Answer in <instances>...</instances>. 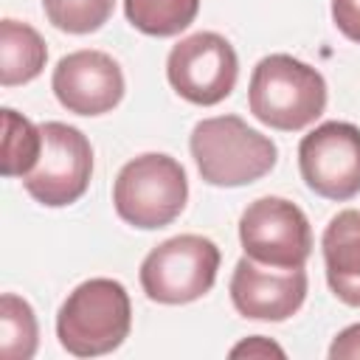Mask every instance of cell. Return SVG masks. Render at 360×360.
Wrapping results in <instances>:
<instances>
[{"label": "cell", "mask_w": 360, "mask_h": 360, "mask_svg": "<svg viewBox=\"0 0 360 360\" xmlns=\"http://www.w3.org/2000/svg\"><path fill=\"white\" fill-rule=\"evenodd\" d=\"M270 354L284 357V349L276 346L273 340L262 338V335H253V338H248V340H242L239 346L231 349V357H270Z\"/></svg>", "instance_id": "d6986e66"}, {"label": "cell", "mask_w": 360, "mask_h": 360, "mask_svg": "<svg viewBox=\"0 0 360 360\" xmlns=\"http://www.w3.org/2000/svg\"><path fill=\"white\" fill-rule=\"evenodd\" d=\"M188 200L186 169L163 152H146L127 160L112 183L115 214L141 231L172 225Z\"/></svg>", "instance_id": "277c9868"}, {"label": "cell", "mask_w": 360, "mask_h": 360, "mask_svg": "<svg viewBox=\"0 0 360 360\" xmlns=\"http://www.w3.org/2000/svg\"><path fill=\"white\" fill-rule=\"evenodd\" d=\"M42 152V129L11 107H3V177H25Z\"/></svg>", "instance_id": "9a60e30c"}, {"label": "cell", "mask_w": 360, "mask_h": 360, "mask_svg": "<svg viewBox=\"0 0 360 360\" xmlns=\"http://www.w3.org/2000/svg\"><path fill=\"white\" fill-rule=\"evenodd\" d=\"M304 267H273L242 256L231 276V301L242 318L250 321H287L307 298Z\"/></svg>", "instance_id": "8fae6325"}, {"label": "cell", "mask_w": 360, "mask_h": 360, "mask_svg": "<svg viewBox=\"0 0 360 360\" xmlns=\"http://www.w3.org/2000/svg\"><path fill=\"white\" fill-rule=\"evenodd\" d=\"M219 259V248L208 236H172L152 248L141 262V287L155 304H191L214 287Z\"/></svg>", "instance_id": "5b68a950"}, {"label": "cell", "mask_w": 360, "mask_h": 360, "mask_svg": "<svg viewBox=\"0 0 360 360\" xmlns=\"http://www.w3.org/2000/svg\"><path fill=\"white\" fill-rule=\"evenodd\" d=\"M239 76L233 45L217 31L180 39L166 56V79L174 93L197 107H214L231 96Z\"/></svg>", "instance_id": "52a82bcc"}, {"label": "cell", "mask_w": 360, "mask_h": 360, "mask_svg": "<svg viewBox=\"0 0 360 360\" xmlns=\"http://www.w3.org/2000/svg\"><path fill=\"white\" fill-rule=\"evenodd\" d=\"M326 284L346 307H360V211H338L321 236Z\"/></svg>", "instance_id": "7c38bea8"}, {"label": "cell", "mask_w": 360, "mask_h": 360, "mask_svg": "<svg viewBox=\"0 0 360 360\" xmlns=\"http://www.w3.org/2000/svg\"><path fill=\"white\" fill-rule=\"evenodd\" d=\"M56 101L76 115H104L124 98V70L104 51H73L62 56L51 76Z\"/></svg>", "instance_id": "30bf717a"}, {"label": "cell", "mask_w": 360, "mask_h": 360, "mask_svg": "<svg viewBox=\"0 0 360 360\" xmlns=\"http://www.w3.org/2000/svg\"><path fill=\"white\" fill-rule=\"evenodd\" d=\"M332 22L346 39L360 42V0H332Z\"/></svg>", "instance_id": "ac0fdd59"}, {"label": "cell", "mask_w": 360, "mask_h": 360, "mask_svg": "<svg viewBox=\"0 0 360 360\" xmlns=\"http://www.w3.org/2000/svg\"><path fill=\"white\" fill-rule=\"evenodd\" d=\"M115 0H42L48 22L65 34H93L112 17Z\"/></svg>", "instance_id": "e0dca14e"}, {"label": "cell", "mask_w": 360, "mask_h": 360, "mask_svg": "<svg viewBox=\"0 0 360 360\" xmlns=\"http://www.w3.org/2000/svg\"><path fill=\"white\" fill-rule=\"evenodd\" d=\"M37 166L22 177L25 191L45 208L76 202L93 177V146L87 135L62 121H45Z\"/></svg>", "instance_id": "8992f818"}, {"label": "cell", "mask_w": 360, "mask_h": 360, "mask_svg": "<svg viewBox=\"0 0 360 360\" xmlns=\"http://www.w3.org/2000/svg\"><path fill=\"white\" fill-rule=\"evenodd\" d=\"M191 158L208 186L239 188L262 180L278 160L276 143L239 115H214L194 124L188 138Z\"/></svg>", "instance_id": "6da1fadb"}, {"label": "cell", "mask_w": 360, "mask_h": 360, "mask_svg": "<svg viewBox=\"0 0 360 360\" xmlns=\"http://www.w3.org/2000/svg\"><path fill=\"white\" fill-rule=\"evenodd\" d=\"M48 62L45 39L28 22L6 17L0 22V84H28L34 82Z\"/></svg>", "instance_id": "4fadbf2b"}, {"label": "cell", "mask_w": 360, "mask_h": 360, "mask_svg": "<svg viewBox=\"0 0 360 360\" xmlns=\"http://www.w3.org/2000/svg\"><path fill=\"white\" fill-rule=\"evenodd\" d=\"M200 11V0H124L132 28L146 37H174L186 31Z\"/></svg>", "instance_id": "5bb4252c"}, {"label": "cell", "mask_w": 360, "mask_h": 360, "mask_svg": "<svg viewBox=\"0 0 360 360\" xmlns=\"http://www.w3.org/2000/svg\"><path fill=\"white\" fill-rule=\"evenodd\" d=\"M298 169L309 191L346 202L360 194V129L349 121H323L298 143Z\"/></svg>", "instance_id": "9c48e42d"}, {"label": "cell", "mask_w": 360, "mask_h": 360, "mask_svg": "<svg viewBox=\"0 0 360 360\" xmlns=\"http://www.w3.org/2000/svg\"><path fill=\"white\" fill-rule=\"evenodd\" d=\"M132 329L129 292L115 278H87L56 312V338L76 357H98L115 352Z\"/></svg>", "instance_id": "3957f363"}, {"label": "cell", "mask_w": 360, "mask_h": 360, "mask_svg": "<svg viewBox=\"0 0 360 360\" xmlns=\"http://www.w3.org/2000/svg\"><path fill=\"white\" fill-rule=\"evenodd\" d=\"M245 256L273 267H304L312 253L307 214L284 197H259L239 217Z\"/></svg>", "instance_id": "ba28073f"}, {"label": "cell", "mask_w": 360, "mask_h": 360, "mask_svg": "<svg viewBox=\"0 0 360 360\" xmlns=\"http://www.w3.org/2000/svg\"><path fill=\"white\" fill-rule=\"evenodd\" d=\"M248 107L264 127L298 132L323 112L326 82L312 65L290 53H270L250 73Z\"/></svg>", "instance_id": "7a4b0ae2"}, {"label": "cell", "mask_w": 360, "mask_h": 360, "mask_svg": "<svg viewBox=\"0 0 360 360\" xmlns=\"http://www.w3.org/2000/svg\"><path fill=\"white\" fill-rule=\"evenodd\" d=\"M39 343V326L31 304L14 292L0 298V357L31 360Z\"/></svg>", "instance_id": "2e32d148"}]
</instances>
